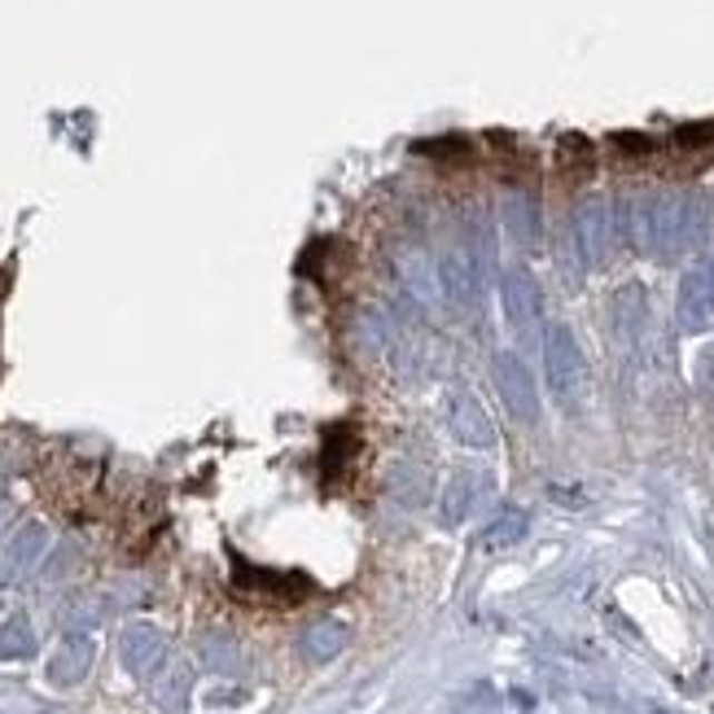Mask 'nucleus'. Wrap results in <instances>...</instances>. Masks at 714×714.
Masks as SVG:
<instances>
[{
	"label": "nucleus",
	"mask_w": 714,
	"mask_h": 714,
	"mask_svg": "<svg viewBox=\"0 0 714 714\" xmlns=\"http://www.w3.org/2000/svg\"><path fill=\"white\" fill-rule=\"evenodd\" d=\"M544 373H548V390H553L557 404L574 408L587 395V359H583L566 325L544 329Z\"/></svg>",
	"instance_id": "1"
},
{
	"label": "nucleus",
	"mask_w": 714,
	"mask_h": 714,
	"mask_svg": "<svg viewBox=\"0 0 714 714\" xmlns=\"http://www.w3.org/2000/svg\"><path fill=\"white\" fill-rule=\"evenodd\" d=\"M492 377H496V390H500L504 408L513 413V422L535 426V422H539V386H535L530 368L513 356V351H500L496 364H492Z\"/></svg>",
	"instance_id": "2"
},
{
	"label": "nucleus",
	"mask_w": 714,
	"mask_h": 714,
	"mask_svg": "<svg viewBox=\"0 0 714 714\" xmlns=\"http://www.w3.org/2000/svg\"><path fill=\"white\" fill-rule=\"evenodd\" d=\"M500 298H504V316L513 325V334H539L544 329V294L539 281L526 272V268H508L500 277Z\"/></svg>",
	"instance_id": "3"
},
{
	"label": "nucleus",
	"mask_w": 714,
	"mask_h": 714,
	"mask_svg": "<svg viewBox=\"0 0 714 714\" xmlns=\"http://www.w3.org/2000/svg\"><path fill=\"white\" fill-rule=\"evenodd\" d=\"M434 277H438V294H443L452 307H469V303L478 298V289H483L478 255H469V250H447V255H438Z\"/></svg>",
	"instance_id": "4"
},
{
	"label": "nucleus",
	"mask_w": 714,
	"mask_h": 714,
	"mask_svg": "<svg viewBox=\"0 0 714 714\" xmlns=\"http://www.w3.org/2000/svg\"><path fill=\"white\" fill-rule=\"evenodd\" d=\"M447 429L456 434V443H465V447H478V452H487V447H496V426H492V417H487V408L478 404V395H452L447 399Z\"/></svg>",
	"instance_id": "5"
},
{
	"label": "nucleus",
	"mask_w": 714,
	"mask_h": 714,
	"mask_svg": "<svg viewBox=\"0 0 714 714\" xmlns=\"http://www.w3.org/2000/svg\"><path fill=\"white\" fill-rule=\"evenodd\" d=\"M119 653H123V666H128L137 680H149V675L167 662V641H162L158 627L132 623V627L123 632V641H119Z\"/></svg>",
	"instance_id": "6"
},
{
	"label": "nucleus",
	"mask_w": 714,
	"mask_h": 714,
	"mask_svg": "<svg viewBox=\"0 0 714 714\" xmlns=\"http://www.w3.org/2000/svg\"><path fill=\"white\" fill-rule=\"evenodd\" d=\"M714 316V264L688 268L680 281V325L684 329H702Z\"/></svg>",
	"instance_id": "7"
},
{
	"label": "nucleus",
	"mask_w": 714,
	"mask_h": 714,
	"mask_svg": "<svg viewBox=\"0 0 714 714\" xmlns=\"http://www.w3.org/2000/svg\"><path fill=\"white\" fill-rule=\"evenodd\" d=\"M483 492H487V474H474V469L452 474V478L443 483V500H438V517H443V526H460V522L478 508Z\"/></svg>",
	"instance_id": "8"
},
{
	"label": "nucleus",
	"mask_w": 714,
	"mask_h": 714,
	"mask_svg": "<svg viewBox=\"0 0 714 714\" xmlns=\"http://www.w3.org/2000/svg\"><path fill=\"white\" fill-rule=\"evenodd\" d=\"M44 548H49V530H44L40 522H27V526L13 535V544L4 548V562H0V583H13V578H22V574L31 571V566L44 557Z\"/></svg>",
	"instance_id": "9"
},
{
	"label": "nucleus",
	"mask_w": 714,
	"mask_h": 714,
	"mask_svg": "<svg viewBox=\"0 0 714 714\" xmlns=\"http://www.w3.org/2000/svg\"><path fill=\"white\" fill-rule=\"evenodd\" d=\"M92 641L88 636H67V641L53 648V657H49V684H58V688H75V684H83V675L92 671Z\"/></svg>",
	"instance_id": "10"
},
{
	"label": "nucleus",
	"mask_w": 714,
	"mask_h": 714,
	"mask_svg": "<svg viewBox=\"0 0 714 714\" xmlns=\"http://www.w3.org/2000/svg\"><path fill=\"white\" fill-rule=\"evenodd\" d=\"M574 241H578V264L583 268L605 259V250H609V215H605L601 202H583L578 224H574Z\"/></svg>",
	"instance_id": "11"
},
{
	"label": "nucleus",
	"mask_w": 714,
	"mask_h": 714,
	"mask_svg": "<svg viewBox=\"0 0 714 714\" xmlns=\"http://www.w3.org/2000/svg\"><path fill=\"white\" fill-rule=\"evenodd\" d=\"M347 641H351V627H347L343 618H320V623H311V627L303 632L298 653H303L307 662L325 666V662H334V657L347 648Z\"/></svg>",
	"instance_id": "12"
},
{
	"label": "nucleus",
	"mask_w": 714,
	"mask_h": 714,
	"mask_svg": "<svg viewBox=\"0 0 714 714\" xmlns=\"http://www.w3.org/2000/svg\"><path fill=\"white\" fill-rule=\"evenodd\" d=\"M526 526H530L526 508H504L492 526H483L478 548H483V553H504V548H513V544H522V539H526Z\"/></svg>",
	"instance_id": "13"
},
{
	"label": "nucleus",
	"mask_w": 714,
	"mask_h": 714,
	"mask_svg": "<svg viewBox=\"0 0 714 714\" xmlns=\"http://www.w3.org/2000/svg\"><path fill=\"white\" fill-rule=\"evenodd\" d=\"M434 492V478H429L422 465H395L390 469V496L408 508H422Z\"/></svg>",
	"instance_id": "14"
},
{
	"label": "nucleus",
	"mask_w": 714,
	"mask_h": 714,
	"mask_svg": "<svg viewBox=\"0 0 714 714\" xmlns=\"http://www.w3.org/2000/svg\"><path fill=\"white\" fill-rule=\"evenodd\" d=\"M36 657V632L27 614H13L0 623V662H27Z\"/></svg>",
	"instance_id": "15"
},
{
	"label": "nucleus",
	"mask_w": 714,
	"mask_h": 714,
	"mask_svg": "<svg viewBox=\"0 0 714 714\" xmlns=\"http://www.w3.org/2000/svg\"><path fill=\"white\" fill-rule=\"evenodd\" d=\"M508 232L517 237V241H535V232H539V215H535V202L530 198H522V194H513L508 198Z\"/></svg>",
	"instance_id": "16"
},
{
	"label": "nucleus",
	"mask_w": 714,
	"mask_h": 714,
	"mask_svg": "<svg viewBox=\"0 0 714 714\" xmlns=\"http://www.w3.org/2000/svg\"><path fill=\"white\" fill-rule=\"evenodd\" d=\"M557 162H562V171H571V176H587L592 171V145L583 141V137H562L557 145Z\"/></svg>",
	"instance_id": "17"
},
{
	"label": "nucleus",
	"mask_w": 714,
	"mask_h": 714,
	"mask_svg": "<svg viewBox=\"0 0 714 714\" xmlns=\"http://www.w3.org/2000/svg\"><path fill=\"white\" fill-rule=\"evenodd\" d=\"M185 693H189V671H185V666H171V675L158 684V702H162L167 711H180V706H185Z\"/></svg>",
	"instance_id": "18"
},
{
	"label": "nucleus",
	"mask_w": 714,
	"mask_h": 714,
	"mask_svg": "<svg viewBox=\"0 0 714 714\" xmlns=\"http://www.w3.org/2000/svg\"><path fill=\"white\" fill-rule=\"evenodd\" d=\"M697 377H702V386H714V343L702 347V356H697Z\"/></svg>",
	"instance_id": "19"
},
{
	"label": "nucleus",
	"mask_w": 714,
	"mask_h": 714,
	"mask_svg": "<svg viewBox=\"0 0 714 714\" xmlns=\"http://www.w3.org/2000/svg\"><path fill=\"white\" fill-rule=\"evenodd\" d=\"M614 145H618V149H627V153H644V149H648L644 137H614Z\"/></svg>",
	"instance_id": "20"
}]
</instances>
